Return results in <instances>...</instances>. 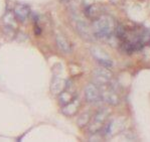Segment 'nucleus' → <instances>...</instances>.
<instances>
[{
	"mask_svg": "<svg viewBox=\"0 0 150 142\" xmlns=\"http://www.w3.org/2000/svg\"><path fill=\"white\" fill-rule=\"evenodd\" d=\"M3 25L6 29L9 30H14L16 28V18L14 13L7 12L3 17Z\"/></svg>",
	"mask_w": 150,
	"mask_h": 142,
	"instance_id": "11",
	"label": "nucleus"
},
{
	"mask_svg": "<svg viewBox=\"0 0 150 142\" xmlns=\"http://www.w3.org/2000/svg\"><path fill=\"white\" fill-rule=\"evenodd\" d=\"M29 14H30V9L28 6L24 5V4H18L14 8V16L17 20L21 22H24L27 20Z\"/></svg>",
	"mask_w": 150,
	"mask_h": 142,
	"instance_id": "5",
	"label": "nucleus"
},
{
	"mask_svg": "<svg viewBox=\"0 0 150 142\" xmlns=\"http://www.w3.org/2000/svg\"><path fill=\"white\" fill-rule=\"evenodd\" d=\"M85 98L91 104H96L102 101V93L97 85L89 84L85 89Z\"/></svg>",
	"mask_w": 150,
	"mask_h": 142,
	"instance_id": "2",
	"label": "nucleus"
},
{
	"mask_svg": "<svg viewBox=\"0 0 150 142\" xmlns=\"http://www.w3.org/2000/svg\"><path fill=\"white\" fill-rule=\"evenodd\" d=\"M109 113H110V112L108 111V110H106V109L100 110V111H99L98 113L95 115V117H94L92 123L90 124V131L94 132V133L98 132L99 130L103 127L106 119H107V117L109 116Z\"/></svg>",
	"mask_w": 150,
	"mask_h": 142,
	"instance_id": "3",
	"label": "nucleus"
},
{
	"mask_svg": "<svg viewBox=\"0 0 150 142\" xmlns=\"http://www.w3.org/2000/svg\"><path fill=\"white\" fill-rule=\"evenodd\" d=\"M67 82L61 77H54L52 83V92L54 94H59L66 87Z\"/></svg>",
	"mask_w": 150,
	"mask_h": 142,
	"instance_id": "10",
	"label": "nucleus"
},
{
	"mask_svg": "<svg viewBox=\"0 0 150 142\" xmlns=\"http://www.w3.org/2000/svg\"><path fill=\"white\" fill-rule=\"evenodd\" d=\"M75 98L74 96V93L71 91V83L69 82L68 85L66 84V87L61 93H59V101H61V104L62 105H66L68 104L70 101H71Z\"/></svg>",
	"mask_w": 150,
	"mask_h": 142,
	"instance_id": "9",
	"label": "nucleus"
},
{
	"mask_svg": "<svg viewBox=\"0 0 150 142\" xmlns=\"http://www.w3.org/2000/svg\"><path fill=\"white\" fill-rule=\"evenodd\" d=\"M90 120V115L89 114H84L83 116H81V118L78 120V124L79 126H84V125H87L88 122Z\"/></svg>",
	"mask_w": 150,
	"mask_h": 142,
	"instance_id": "12",
	"label": "nucleus"
},
{
	"mask_svg": "<svg viewBox=\"0 0 150 142\" xmlns=\"http://www.w3.org/2000/svg\"><path fill=\"white\" fill-rule=\"evenodd\" d=\"M94 79L100 85H108L112 80V73L107 68L96 69L94 71Z\"/></svg>",
	"mask_w": 150,
	"mask_h": 142,
	"instance_id": "4",
	"label": "nucleus"
},
{
	"mask_svg": "<svg viewBox=\"0 0 150 142\" xmlns=\"http://www.w3.org/2000/svg\"><path fill=\"white\" fill-rule=\"evenodd\" d=\"M102 100H105V102L109 103L111 105H117L120 102L118 94L115 92L114 89L112 88L106 89V91H104L102 93Z\"/></svg>",
	"mask_w": 150,
	"mask_h": 142,
	"instance_id": "7",
	"label": "nucleus"
},
{
	"mask_svg": "<svg viewBox=\"0 0 150 142\" xmlns=\"http://www.w3.org/2000/svg\"><path fill=\"white\" fill-rule=\"evenodd\" d=\"M80 100L78 98H74L73 100L70 101L68 104L64 105L63 108V113L67 116H73L74 114H76V112L78 111L80 107Z\"/></svg>",
	"mask_w": 150,
	"mask_h": 142,
	"instance_id": "8",
	"label": "nucleus"
},
{
	"mask_svg": "<svg viewBox=\"0 0 150 142\" xmlns=\"http://www.w3.org/2000/svg\"><path fill=\"white\" fill-rule=\"evenodd\" d=\"M55 42L59 50H62L64 54H70L71 52V45L69 40L63 34H57L55 36Z\"/></svg>",
	"mask_w": 150,
	"mask_h": 142,
	"instance_id": "6",
	"label": "nucleus"
},
{
	"mask_svg": "<svg viewBox=\"0 0 150 142\" xmlns=\"http://www.w3.org/2000/svg\"><path fill=\"white\" fill-rule=\"evenodd\" d=\"M93 30L96 36L101 38L109 37L116 30V23L110 15H101L95 20Z\"/></svg>",
	"mask_w": 150,
	"mask_h": 142,
	"instance_id": "1",
	"label": "nucleus"
}]
</instances>
